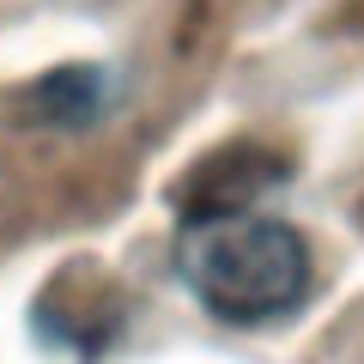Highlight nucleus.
I'll return each instance as SVG.
<instances>
[{"label":"nucleus","mask_w":364,"mask_h":364,"mask_svg":"<svg viewBox=\"0 0 364 364\" xmlns=\"http://www.w3.org/2000/svg\"><path fill=\"white\" fill-rule=\"evenodd\" d=\"M176 273L219 322H279L310 291V249L291 225L255 213H200L176 237Z\"/></svg>","instance_id":"nucleus-1"}]
</instances>
